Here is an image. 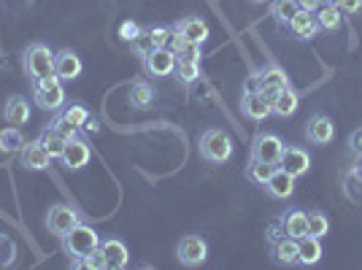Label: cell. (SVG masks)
<instances>
[{"label":"cell","instance_id":"cell-24","mask_svg":"<svg viewBox=\"0 0 362 270\" xmlns=\"http://www.w3.org/2000/svg\"><path fill=\"white\" fill-rule=\"evenodd\" d=\"M273 105V114L276 117H292L295 111H298V105H300V95L292 90V87H284V90H279V95L271 100Z\"/></svg>","mask_w":362,"mask_h":270},{"label":"cell","instance_id":"cell-47","mask_svg":"<svg viewBox=\"0 0 362 270\" xmlns=\"http://www.w3.org/2000/svg\"><path fill=\"white\" fill-rule=\"evenodd\" d=\"M325 3H332V0H325Z\"/></svg>","mask_w":362,"mask_h":270},{"label":"cell","instance_id":"cell-14","mask_svg":"<svg viewBox=\"0 0 362 270\" xmlns=\"http://www.w3.org/2000/svg\"><path fill=\"white\" fill-rule=\"evenodd\" d=\"M305 138L314 143V146H327L335 138V124L327 114H314L308 124H305Z\"/></svg>","mask_w":362,"mask_h":270},{"label":"cell","instance_id":"cell-20","mask_svg":"<svg viewBox=\"0 0 362 270\" xmlns=\"http://www.w3.org/2000/svg\"><path fill=\"white\" fill-rule=\"evenodd\" d=\"M3 117H6L8 124H14V127L28 124V122H30V103H28V98L11 95L8 103H6V108H3Z\"/></svg>","mask_w":362,"mask_h":270},{"label":"cell","instance_id":"cell-26","mask_svg":"<svg viewBox=\"0 0 362 270\" xmlns=\"http://www.w3.org/2000/svg\"><path fill=\"white\" fill-rule=\"evenodd\" d=\"M173 57H176V65L179 62H197L200 65V60H203V52H200V44H192V41H184V38H173Z\"/></svg>","mask_w":362,"mask_h":270},{"label":"cell","instance_id":"cell-3","mask_svg":"<svg viewBox=\"0 0 362 270\" xmlns=\"http://www.w3.org/2000/svg\"><path fill=\"white\" fill-rule=\"evenodd\" d=\"M233 151H235L233 138H230L225 130L211 127V130H206V133L200 135V157H203L206 163L222 165V163H227V160L233 157Z\"/></svg>","mask_w":362,"mask_h":270},{"label":"cell","instance_id":"cell-15","mask_svg":"<svg viewBox=\"0 0 362 270\" xmlns=\"http://www.w3.org/2000/svg\"><path fill=\"white\" fill-rule=\"evenodd\" d=\"M100 254L106 259L108 270H122L130 262V249L124 246V240L119 238H103L100 240Z\"/></svg>","mask_w":362,"mask_h":270},{"label":"cell","instance_id":"cell-37","mask_svg":"<svg viewBox=\"0 0 362 270\" xmlns=\"http://www.w3.org/2000/svg\"><path fill=\"white\" fill-rule=\"evenodd\" d=\"M149 33L157 49H170V46H173V38H176L173 28H149Z\"/></svg>","mask_w":362,"mask_h":270},{"label":"cell","instance_id":"cell-13","mask_svg":"<svg viewBox=\"0 0 362 270\" xmlns=\"http://www.w3.org/2000/svg\"><path fill=\"white\" fill-rule=\"evenodd\" d=\"M241 114L249 122H265L273 114V105L262 92H243Z\"/></svg>","mask_w":362,"mask_h":270},{"label":"cell","instance_id":"cell-2","mask_svg":"<svg viewBox=\"0 0 362 270\" xmlns=\"http://www.w3.org/2000/svg\"><path fill=\"white\" fill-rule=\"evenodd\" d=\"M22 71L30 81L54 76V52L46 44H30L22 54Z\"/></svg>","mask_w":362,"mask_h":270},{"label":"cell","instance_id":"cell-42","mask_svg":"<svg viewBox=\"0 0 362 270\" xmlns=\"http://www.w3.org/2000/svg\"><path fill=\"white\" fill-rule=\"evenodd\" d=\"M322 3H325V0H295V6H298L300 11H317Z\"/></svg>","mask_w":362,"mask_h":270},{"label":"cell","instance_id":"cell-41","mask_svg":"<svg viewBox=\"0 0 362 270\" xmlns=\"http://www.w3.org/2000/svg\"><path fill=\"white\" fill-rule=\"evenodd\" d=\"M349 149L354 151L357 157H362V127H357L354 133L349 135Z\"/></svg>","mask_w":362,"mask_h":270},{"label":"cell","instance_id":"cell-39","mask_svg":"<svg viewBox=\"0 0 362 270\" xmlns=\"http://www.w3.org/2000/svg\"><path fill=\"white\" fill-rule=\"evenodd\" d=\"M76 268H90V270L106 268V259H103V254H100V249H98V252H92V254H87L84 259H78V262H76Z\"/></svg>","mask_w":362,"mask_h":270},{"label":"cell","instance_id":"cell-19","mask_svg":"<svg viewBox=\"0 0 362 270\" xmlns=\"http://www.w3.org/2000/svg\"><path fill=\"white\" fill-rule=\"evenodd\" d=\"M289 33L295 35V38H300V41H308V38H317V33L322 30L317 22V14L314 11H300L298 8V14L289 19Z\"/></svg>","mask_w":362,"mask_h":270},{"label":"cell","instance_id":"cell-31","mask_svg":"<svg viewBox=\"0 0 362 270\" xmlns=\"http://www.w3.org/2000/svg\"><path fill=\"white\" fill-rule=\"evenodd\" d=\"M298 14L295 0H271V16L279 25H289V19Z\"/></svg>","mask_w":362,"mask_h":270},{"label":"cell","instance_id":"cell-8","mask_svg":"<svg viewBox=\"0 0 362 270\" xmlns=\"http://www.w3.org/2000/svg\"><path fill=\"white\" fill-rule=\"evenodd\" d=\"M92 160V149H90V141L84 138V135H78L74 141H68L65 143V151H62L60 163L68 170H81V168H87Z\"/></svg>","mask_w":362,"mask_h":270},{"label":"cell","instance_id":"cell-12","mask_svg":"<svg viewBox=\"0 0 362 270\" xmlns=\"http://www.w3.org/2000/svg\"><path fill=\"white\" fill-rule=\"evenodd\" d=\"M257 74H259V92H262L268 100H273V98L279 95V90L289 87V76L281 65H268V68H262V71H257Z\"/></svg>","mask_w":362,"mask_h":270},{"label":"cell","instance_id":"cell-38","mask_svg":"<svg viewBox=\"0 0 362 270\" xmlns=\"http://www.w3.org/2000/svg\"><path fill=\"white\" fill-rule=\"evenodd\" d=\"M14 254H16L14 240L8 238V235H0V268L11 265V262H14Z\"/></svg>","mask_w":362,"mask_h":270},{"label":"cell","instance_id":"cell-1","mask_svg":"<svg viewBox=\"0 0 362 270\" xmlns=\"http://www.w3.org/2000/svg\"><path fill=\"white\" fill-rule=\"evenodd\" d=\"M62 240V249H65V254L71 257V262H78V259H84L87 254H92V252H98L100 249V233L95 230V227H90L87 222H78V225L65 235Z\"/></svg>","mask_w":362,"mask_h":270},{"label":"cell","instance_id":"cell-23","mask_svg":"<svg viewBox=\"0 0 362 270\" xmlns=\"http://www.w3.org/2000/svg\"><path fill=\"white\" fill-rule=\"evenodd\" d=\"M322 259V238H314V235H303L298 240V265L303 268H311Z\"/></svg>","mask_w":362,"mask_h":270},{"label":"cell","instance_id":"cell-45","mask_svg":"<svg viewBox=\"0 0 362 270\" xmlns=\"http://www.w3.org/2000/svg\"><path fill=\"white\" fill-rule=\"evenodd\" d=\"M98 130H100V122L95 119V117H90L87 124H84V133H98Z\"/></svg>","mask_w":362,"mask_h":270},{"label":"cell","instance_id":"cell-30","mask_svg":"<svg viewBox=\"0 0 362 270\" xmlns=\"http://www.w3.org/2000/svg\"><path fill=\"white\" fill-rule=\"evenodd\" d=\"M151 100H154V87H151V84L136 81V84L130 87V103L136 105V108H149Z\"/></svg>","mask_w":362,"mask_h":270},{"label":"cell","instance_id":"cell-43","mask_svg":"<svg viewBox=\"0 0 362 270\" xmlns=\"http://www.w3.org/2000/svg\"><path fill=\"white\" fill-rule=\"evenodd\" d=\"M138 33H141V28H136L133 22H127V25H122V35H124L127 41H133V38H136Z\"/></svg>","mask_w":362,"mask_h":270},{"label":"cell","instance_id":"cell-11","mask_svg":"<svg viewBox=\"0 0 362 270\" xmlns=\"http://www.w3.org/2000/svg\"><path fill=\"white\" fill-rule=\"evenodd\" d=\"M81 74H84V62H81V57L76 54L74 49L54 52V76L60 81H76Z\"/></svg>","mask_w":362,"mask_h":270},{"label":"cell","instance_id":"cell-32","mask_svg":"<svg viewBox=\"0 0 362 270\" xmlns=\"http://www.w3.org/2000/svg\"><path fill=\"white\" fill-rule=\"evenodd\" d=\"M327 233H330V219H327L322 211H311V213H308V235L325 238Z\"/></svg>","mask_w":362,"mask_h":270},{"label":"cell","instance_id":"cell-22","mask_svg":"<svg viewBox=\"0 0 362 270\" xmlns=\"http://www.w3.org/2000/svg\"><path fill=\"white\" fill-rule=\"evenodd\" d=\"M281 227H284V233H287L289 238L300 240L303 235H308V213L300 209H292L287 213H281Z\"/></svg>","mask_w":362,"mask_h":270},{"label":"cell","instance_id":"cell-28","mask_svg":"<svg viewBox=\"0 0 362 270\" xmlns=\"http://www.w3.org/2000/svg\"><path fill=\"white\" fill-rule=\"evenodd\" d=\"M28 141H25V135L19 127H6V130H0V151H6V154H11V151H22Z\"/></svg>","mask_w":362,"mask_h":270},{"label":"cell","instance_id":"cell-44","mask_svg":"<svg viewBox=\"0 0 362 270\" xmlns=\"http://www.w3.org/2000/svg\"><path fill=\"white\" fill-rule=\"evenodd\" d=\"M243 92H259V74H252V76H249V81H246Z\"/></svg>","mask_w":362,"mask_h":270},{"label":"cell","instance_id":"cell-27","mask_svg":"<svg viewBox=\"0 0 362 270\" xmlns=\"http://www.w3.org/2000/svg\"><path fill=\"white\" fill-rule=\"evenodd\" d=\"M276 170V165L265 163V160H257V157H249V165H246V179L265 187V181L271 179V173Z\"/></svg>","mask_w":362,"mask_h":270},{"label":"cell","instance_id":"cell-25","mask_svg":"<svg viewBox=\"0 0 362 270\" xmlns=\"http://www.w3.org/2000/svg\"><path fill=\"white\" fill-rule=\"evenodd\" d=\"M314 14H317L319 28H322V30H327V33L341 30V25H344V14L335 8V3H322Z\"/></svg>","mask_w":362,"mask_h":270},{"label":"cell","instance_id":"cell-33","mask_svg":"<svg viewBox=\"0 0 362 270\" xmlns=\"http://www.w3.org/2000/svg\"><path fill=\"white\" fill-rule=\"evenodd\" d=\"M49 127H52L54 133H60L65 141H74V138H78V135H81V130H78V127H76L71 119H65L60 111H57V117L52 119V124H49Z\"/></svg>","mask_w":362,"mask_h":270},{"label":"cell","instance_id":"cell-9","mask_svg":"<svg viewBox=\"0 0 362 270\" xmlns=\"http://www.w3.org/2000/svg\"><path fill=\"white\" fill-rule=\"evenodd\" d=\"M144 71L154 78H165V76L176 74V57L173 49H151L144 57Z\"/></svg>","mask_w":362,"mask_h":270},{"label":"cell","instance_id":"cell-40","mask_svg":"<svg viewBox=\"0 0 362 270\" xmlns=\"http://www.w3.org/2000/svg\"><path fill=\"white\" fill-rule=\"evenodd\" d=\"M332 3H335V8L341 14H354V11L362 8V0H332Z\"/></svg>","mask_w":362,"mask_h":270},{"label":"cell","instance_id":"cell-29","mask_svg":"<svg viewBox=\"0 0 362 270\" xmlns=\"http://www.w3.org/2000/svg\"><path fill=\"white\" fill-rule=\"evenodd\" d=\"M38 141H41V143L46 146V151L52 154V160H60L62 151H65V143H68V141H65V138H62L60 133H54L52 127H46Z\"/></svg>","mask_w":362,"mask_h":270},{"label":"cell","instance_id":"cell-35","mask_svg":"<svg viewBox=\"0 0 362 270\" xmlns=\"http://www.w3.org/2000/svg\"><path fill=\"white\" fill-rule=\"evenodd\" d=\"M130 49H133V54H138V57L144 60V57H146V54L151 52V49H157V46H154V41H151V33L149 30H141L136 38L130 41Z\"/></svg>","mask_w":362,"mask_h":270},{"label":"cell","instance_id":"cell-21","mask_svg":"<svg viewBox=\"0 0 362 270\" xmlns=\"http://www.w3.org/2000/svg\"><path fill=\"white\" fill-rule=\"evenodd\" d=\"M271 254L279 265H298V240L284 233L281 238L271 240Z\"/></svg>","mask_w":362,"mask_h":270},{"label":"cell","instance_id":"cell-17","mask_svg":"<svg viewBox=\"0 0 362 270\" xmlns=\"http://www.w3.org/2000/svg\"><path fill=\"white\" fill-rule=\"evenodd\" d=\"M173 33L184 38V41H192V44H206V38H209V25L203 22V19H197V16H184L179 19L176 25H173Z\"/></svg>","mask_w":362,"mask_h":270},{"label":"cell","instance_id":"cell-10","mask_svg":"<svg viewBox=\"0 0 362 270\" xmlns=\"http://www.w3.org/2000/svg\"><path fill=\"white\" fill-rule=\"evenodd\" d=\"M19 163L25 170H30V173H41V170H49L52 165V154L46 151V146L41 141H30V143H25L22 151H19Z\"/></svg>","mask_w":362,"mask_h":270},{"label":"cell","instance_id":"cell-6","mask_svg":"<svg viewBox=\"0 0 362 270\" xmlns=\"http://www.w3.org/2000/svg\"><path fill=\"white\" fill-rule=\"evenodd\" d=\"M284 149H287V143L276 133H257L255 141H252L249 157H257V160H265V163H271V165H279Z\"/></svg>","mask_w":362,"mask_h":270},{"label":"cell","instance_id":"cell-46","mask_svg":"<svg viewBox=\"0 0 362 270\" xmlns=\"http://www.w3.org/2000/svg\"><path fill=\"white\" fill-rule=\"evenodd\" d=\"M255 3H268V0H255Z\"/></svg>","mask_w":362,"mask_h":270},{"label":"cell","instance_id":"cell-5","mask_svg":"<svg viewBox=\"0 0 362 270\" xmlns=\"http://www.w3.org/2000/svg\"><path fill=\"white\" fill-rule=\"evenodd\" d=\"M78 222H81V213L74 206H68V203H54L52 209L46 211V219H44L46 230L52 235H57V238H65Z\"/></svg>","mask_w":362,"mask_h":270},{"label":"cell","instance_id":"cell-34","mask_svg":"<svg viewBox=\"0 0 362 270\" xmlns=\"http://www.w3.org/2000/svg\"><path fill=\"white\" fill-rule=\"evenodd\" d=\"M62 117H65V119H71L76 124V127H78V130H81V133H84V124H87V119H90L92 114L90 111H87V108H84V105L81 103H71L68 105V108H62L60 111Z\"/></svg>","mask_w":362,"mask_h":270},{"label":"cell","instance_id":"cell-36","mask_svg":"<svg viewBox=\"0 0 362 270\" xmlns=\"http://www.w3.org/2000/svg\"><path fill=\"white\" fill-rule=\"evenodd\" d=\"M173 76L179 78L181 84H195L197 78H200V65L197 62H179Z\"/></svg>","mask_w":362,"mask_h":270},{"label":"cell","instance_id":"cell-16","mask_svg":"<svg viewBox=\"0 0 362 270\" xmlns=\"http://www.w3.org/2000/svg\"><path fill=\"white\" fill-rule=\"evenodd\" d=\"M265 192L273 197V200H287L295 192V176L287 173L281 165H276V170L271 173V179L265 181Z\"/></svg>","mask_w":362,"mask_h":270},{"label":"cell","instance_id":"cell-18","mask_svg":"<svg viewBox=\"0 0 362 270\" xmlns=\"http://www.w3.org/2000/svg\"><path fill=\"white\" fill-rule=\"evenodd\" d=\"M279 165L284 168L287 173H292L295 179H300L305 176L308 170H311V157H308V151L300 149V146H287L284 154H281V163Z\"/></svg>","mask_w":362,"mask_h":270},{"label":"cell","instance_id":"cell-7","mask_svg":"<svg viewBox=\"0 0 362 270\" xmlns=\"http://www.w3.org/2000/svg\"><path fill=\"white\" fill-rule=\"evenodd\" d=\"M176 257L184 268H200L209 259V243L200 235H184L176 246Z\"/></svg>","mask_w":362,"mask_h":270},{"label":"cell","instance_id":"cell-4","mask_svg":"<svg viewBox=\"0 0 362 270\" xmlns=\"http://www.w3.org/2000/svg\"><path fill=\"white\" fill-rule=\"evenodd\" d=\"M33 103L41 111H60L65 105V87L57 76H49L41 81H33Z\"/></svg>","mask_w":362,"mask_h":270}]
</instances>
